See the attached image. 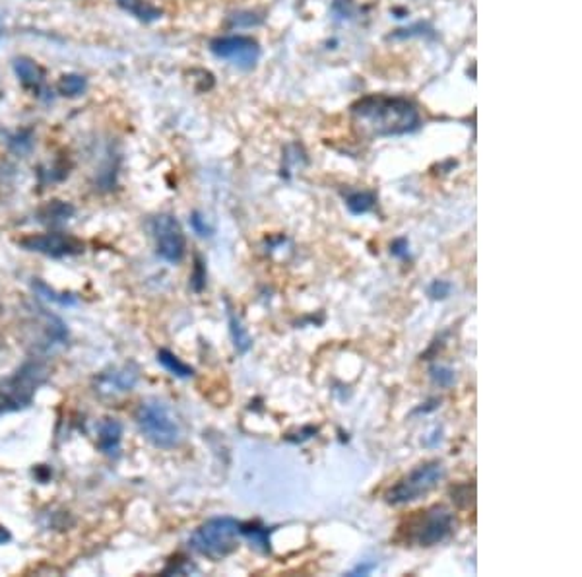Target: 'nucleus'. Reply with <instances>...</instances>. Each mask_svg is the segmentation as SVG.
Returning <instances> with one entry per match:
<instances>
[{"mask_svg":"<svg viewBox=\"0 0 582 577\" xmlns=\"http://www.w3.org/2000/svg\"><path fill=\"white\" fill-rule=\"evenodd\" d=\"M352 113L373 136H400L420 127L418 107L396 95H365L352 105Z\"/></svg>","mask_w":582,"mask_h":577,"instance_id":"f257e3e1","label":"nucleus"},{"mask_svg":"<svg viewBox=\"0 0 582 577\" xmlns=\"http://www.w3.org/2000/svg\"><path fill=\"white\" fill-rule=\"evenodd\" d=\"M241 523L231 517H216L206 521L190 534L189 546L194 553L214 562L224 560L238 551Z\"/></svg>","mask_w":582,"mask_h":577,"instance_id":"f03ea898","label":"nucleus"},{"mask_svg":"<svg viewBox=\"0 0 582 577\" xmlns=\"http://www.w3.org/2000/svg\"><path fill=\"white\" fill-rule=\"evenodd\" d=\"M49 377L44 362H27L16 374L0 385V416L30 406L37 389Z\"/></svg>","mask_w":582,"mask_h":577,"instance_id":"7ed1b4c3","label":"nucleus"},{"mask_svg":"<svg viewBox=\"0 0 582 577\" xmlns=\"http://www.w3.org/2000/svg\"><path fill=\"white\" fill-rule=\"evenodd\" d=\"M445 478V465L441 461H429L402 476L398 483L384 494L386 502L391 505H404L415 500L425 498L427 494H432L441 480Z\"/></svg>","mask_w":582,"mask_h":577,"instance_id":"20e7f679","label":"nucleus"},{"mask_svg":"<svg viewBox=\"0 0 582 577\" xmlns=\"http://www.w3.org/2000/svg\"><path fill=\"white\" fill-rule=\"evenodd\" d=\"M134 418L138 428L156 447L173 449L181 442V428L165 405L158 401L142 403L138 406Z\"/></svg>","mask_w":582,"mask_h":577,"instance_id":"39448f33","label":"nucleus"},{"mask_svg":"<svg viewBox=\"0 0 582 577\" xmlns=\"http://www.w3.org/2000/svg\"><path fill=\"white\" fill-rule=\"evenodd\" d=\"M151 236L158 255L171 265L181 263L185 257V233L171 214H160L151 220Z\"/></svg>","mask_w":582,"mask_h":577,"instance_id":"423d86ee","label":"nucleus"},{"mask_svg":"<svg viewBox=\"0 0 582 577\" xmlns=\"http://www.w3.org/2000/svg\"><path fill=\"white\" fill-rule=\"evenodd\" d=\"M454 519L447 507L437 505L433 510L425 512L412 527L410 541L418 546H435L445 541L452 533Z\"/></svg>","mask_w":582,"mask_h":577,"instance_id":"0eeeda50","label":"nucleus"},{"mask_svg":"<svg viewBox=\"0 0 582 577\" xmlns=\"http://www.w3.org/2000/svg\"><path fill=\"white\" fill-rule=\"evenodd\" d=\"M210 51L218 59L229 61L235 66L245 68V71L253 68L260 59L258 44L253 37H247V35L218 37L210 44Z\"/></svg>","mask_w":582,"mask_h":577,"instance_id":"6e6552de","label":"nucleus"},{"mask_svg":"<svg viewBox=\"0 0 582 577\" xmlns=\"http://www.w3.org/2000/svg\"><path fill=\"white\" fill-rule=\"evenodd\" d=\"M20 245L27 251L41 253L53 259L73 257L84 251V243L73 236H66V233H41V236H30L24 238Z\"/></svg>","mask_w":582,"mask_h":577,"instance_id":"1a4fd4ad","label":"nucleus"},{"mask_svg":"<svg viewBox=\"0 0 582 577\" xmlns=\"http://www.w3.org/2000/svg\"><path fill=\"white\" fill-rule=\"evenodd\" d=\"M138 377H141V372L134 364H124L111 367L107 372H102L95 377V393L102 396H115L121 393H129L134 389V385L138 383Z\"/></svg>","mask_w":582,"mask_h":577,"instance_id":"9d476101","label":"nucleus"},{"mask_svg":"<svg viewBox=\"0 0 582 577\" xmlns=\"http://www.w3.org/2000/svg\"><path fill=\"white\" fill-rule=\"evenodd\" d=\"M122 442V424L117 418H105L97 428V447L107 457H117Z\"/></svg>","mask_w":582,"mask_h":577,"instance_id":"9b49d317","label":"nucleus"},{"mask_svg":"<svg viewBox=\"0 0 582 577\" xmlns=\"http://www.w3.org/2000/svg\"><path fill=\"white\" fill-rule=\"evenodd\" d=\"M14 71H16L22 84L27 88H39L44 84V78H45L44 68H41L37 63H34L32 59H25V57L16 59L14 61Z\"/></svg>","mask_w":582,"mask_h":577,"instance_id":"f8f14e48","label":"nucleus"},{"mask_svg":"<svg viewBox=\"0 0 582 577\" xmlns=\"http://www.w3.org/2000/svg\"><path fill=\"white\" fill-rule=\"evenodd\" d=\"M117 5L124 12H129L131 16H134L136 20L146 22V24L156 22L161 18V10L151 6L150 3H146V0H117Z\"/></svg>","mask_w":582,"mask_h":577,"instance_id":"ddd939ff","label":"nucleus"},{"mask_svg":"<svg viewBox=\"0 0 582 577\" xmlns=\"http://www.w3.org/2000/svg\"><path fill=\"white\" fill-rule=\"evenodd\" d=\"M228 318H229V333H231V340H233L235 350H238L239 354L248 352V350H251V347H253L251 335H248V331L243 327L241 319H239L238 315H235L233 311L228 313Z\"/></svg>","mask_w":582,"mask_h":577,"instance_id":"4468645a","label":"nucleus"},{"mask_svg":"<svg viewBox=\"0 0 582 577\" xmlns=\"http://www.w3.org/2000/svg\"><path fill=\"white\" fill-rule=\"evenodd\" d=\"M158 362H160L165 369H168V372H170L171 376H175V377L189 379V377L194 376V369H192L189 364H185L181 358H177V356H175L173 352L165 350V348L158 352Z\"/></svg>","mask_w":582,"mask_h":577,"instance_id":"2eb2a0df","label":"nucleus"},{"mask_svg":"<svg viewBox=\"0 0 582 577\" xmlns=\"http://www.w3.org/2000/svg\"><path fill=\"white\" fill-rule=\"evenodd\" d=\"M375 195L367 191H357V192H350L348 199H345V204H348V209L352 214L355 216H362L371 212L375 209Z\"/></svg>","mask_w":582,"mask_h":577,"instance_id":"dca6fc26","label":"nucleus"},{"mask_svg":"<svg viewBox=\"0 0 582 577\" xmlns=\"http://www.w3.org/2000/svg\"><path fill=\"white\" fill-rule=\"evenodd\" d=\"M270 533H272V529L260 527V525H253V523L241 525L243 537L251 541V544L257 546L258 551H262V553H270Z\"/></svg>","mask_w":582,"mask_h":577,"instance_id":"f3484780","label":"nucleus"},{"mask_svg":"<svg viewBox=\"0 0 582 577\" xmlns=\"http://www.w3.org/2000/svg\"><path fill=\"white\" fill-rule=\"evenodd\" d=\"M57 90L68 98H76V95L86 92V78L80 74H64L57 82Z\"/></svg>","mask_w":582,"mask_h":577,"instance_id":"a211bd4d","label":"nucleus"},{"mask_svg":"<svg viewBox=\"0 0 582 577\" xmlns=\"http://www.w3.org/2000/svg\"><path fill=\"white\" fill-rule=\"evenodd\" d=\"M34 288L39 292L41 298H45L49 301H54V304H59V306H74L76 304V298L71 296V294H59V292H54L51 290V288L45 284V282H41V280H35L34 282Z\"/></svg>","mask_w":582,"mask_h":577,"instance_id":"6ab92c4d","label":"nucleus"},{"mask_svg":"<svg viewBox=\"0 0 582 577\" xmlns=\"http://www.w3.org/2000/svg\"><path fill=\"white\" fill-rule=\"evenodd\" d=\"M41 214H44V218H47L49 222H63V220H68L74 214V209L64 202L54 200V202L47 204Z\"/></svg>","mask_w":582,"mask_h":577,"instance_id":"aec40b11","label":"nucleus"},{"mask_svg":"<svg viewBox=\"0 0 582 577\" xmlns=\"http://www.w3.org/2000/svg\"><path fill=\"white\" fill-rule=\"evenodd\" d=\"M429 376H432L433 383L439 385V387H451V385L456 381V376H454V369L447 367V366H432V369H429Z\"/></svg>","mask_w":582,"mask_h":577,"instance_id":"412c9836","label":"nucleus"},{"mask_svg":"<svg viewBox=\"0 0 582 577\" xmlns=\"http://www.w3.org/2000/svg\"><path fill=\"white\" fill-rule=\"evenodd\" d=\"M452 292V284L447 280H433L427 288V294L432 299H447Z\"/></svg>","mask_w":582,"mask_h":577,"instance_id":"4be33fe9","label":"nucleus"},{"mask_svg":"<svg viewBox=\"0 0 582 577\" xmlns=\"http://www.w3.org/2000/svg\"><path fill=\"white\" fill-rule=\"evenodd\" d=\"M190 284H192L194 292H202L204 286H206V267L200 260V257H197V263H194V272L190 277Z\"/></svg>","mask_w":582,"mask_h":577,"instance_id":"5701e85b","label":"nucleus"},{"mask_svg":"<svg viewBox=\"0 0 582 577\" xmlns=\"http://www.w3.org/2000/svg\"><path fill=\"white\" fill-rule=\"evenodd\" d=\"M190 224H192L194 231L199 233V236H210V233H212V228H208V224L204 222V218H202L199 212L192 214Z\"/></svg>","mask_w":582,"mask_h":577,"instance_id":"b1692460","label":"nucleus"},{"mask_svg":"<svg viewBox=\"0 0 582 577\" xmlns=\"http://www.w3.org/2000/svg\"><path fill=\"white\" fill-rule=\"evenodd\" d=\"M391 253H393L394 257L406 259V257H408V241H406V240H396V241L391 245Z\"/></svg>","mask_w":582,"mask_h":577,"instance_id":"393cba45","label":"nucleus"},{"mask_svg":"<svg viewBox=\"0 0 582 577\" xmlns=\"http://www.w3.org/2000/svg\"><path fill=\"white\" fill-rule=\"evenodd\" d=\"M375 568H377L375 562H369V564H359L355 570L350 572V575H367V573H371Z\"/></svg>","mask_w":582,"mask_h":577,"instance_id":"a878e982","label":"nucleus"},{"mask_svg":"<svg viewBox=\"0 0 582 577\" xmlns=\"http://www.w3.org/2000/svg\"><path fill=\"white\" fill-rule=\"evenodd\" d=\"M12 537H10V533L5 529V527H0V544H5L8 543Z\"/></svg>","mask_w":582,"mask_h":577,"instance_id":"bb28decb","label":"nucleus"}]
</instances>
